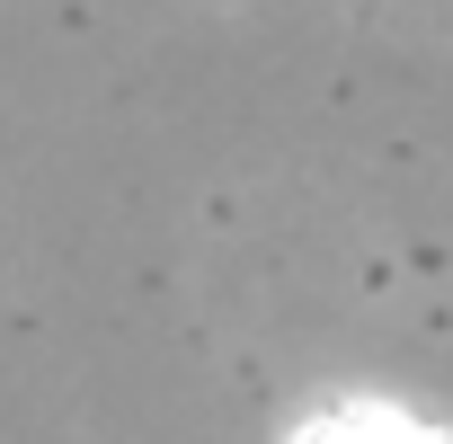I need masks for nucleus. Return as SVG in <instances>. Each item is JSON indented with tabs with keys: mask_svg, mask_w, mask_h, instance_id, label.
Masks as SVG:
<instances>
[{
	"mask_svg": "<svg viewBox=\"0 0 453 444\" xmlns=\"http://www.w3.org/2000/svg\"><path fill=\"white\" fill-rule=\"evenodd\" d=\"M294 444H453V435L435 417H418V409H391V400H338Z\"/></svg>",
	"mask_w": 453,
	"mask_h": 444,
	"instance_id": "nucleus-1",
	"label": "nucleus"
}]
</instances>
